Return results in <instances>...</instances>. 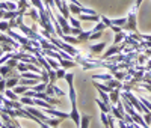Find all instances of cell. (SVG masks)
Segmentation results:
<instances>
[{
	"label": "cell",
	"mask_w": 151,
	"mask_h": 128,
	"mask_svg": "<svg viewBox=\"0 0 151 128\" xmlns=\"http://www.w3.org/2000/svg\"><path fill=\"white\" fill-rule=\"evenodd\" d=\"M82 128H88V118H83V122H82Z\"/></svg>",
	"instance_id": "6da1fadb"
}]
</instances>
